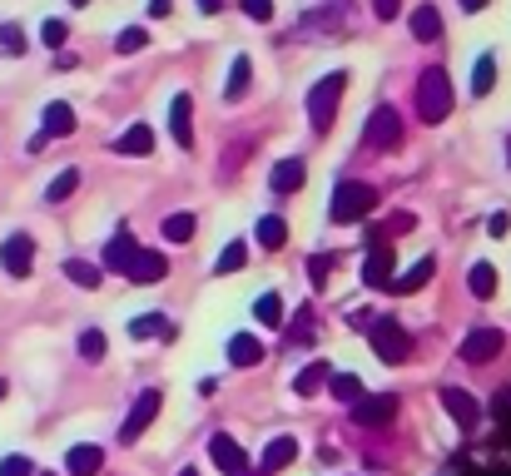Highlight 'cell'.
Segmentation results:
<instances>
[{"label":"cell","instance_id":"obj_1","mask_svg":"<svg viewBox=\"0 0 511 476\" xmlns=\"http://www.w3.org/2000/svg\"><path fill=\"white\" fill-rule=\"evenodd\" d=\"M373 209H377V188L358 184V179H343V184L333 188V203H328L333 224H358V219H368Z\"/></svg>","mask_w":511,"mask_h":476},{"label":"cell","instance_id":"obj_2","mask_svg":"<svg viewBox=\"0 0 511 476\" xmlns=\"http://www.w3.org/2000/svg\"><path fill=\"white\" fill-rule=\"evenodd\" d=\"M417 114H422L427 125H442L452 114V80L447 70H422V80H417Z\"/></svg>","mask_w":511,"mask_h":476},{"label":"cell","instance_id":"obj_3","mask_svg":"<svg viewBox=\"0 0 511 476\" xmlns=\"http://www.w3.org/2000/svg\"><path fill=\"white\" fill-rule=\"evenodd\" d=\"M343 89H348V75H343V70L323 75L318 85L308 89V119H313L318 134H328V125H333V114H337V100H343Z\"/></svg>","mask_w":511,"mask_h":476},{"label":"cell","instance_id":"obj_4","mask_svg":"<svg viewBox=\"0 0 511 476\" xmlns=\"http://www.w3.org/2000/svg\"><path fill=\"white\" fill-rule=\"evenodd\" d=\"M368 342H373V352L383 357V363H407L412 357V333L398 323V318H373Z\"/></svg>","mask_w":511,"mask_h":476},{"label":"cell","instance_id":"obj_5","mask_svg":"<svg viewBox=\"0 0 511 476\" xmlns=\"http://www.w3.org/2000/svg\"><path fill=\"white\" fill-rule=\"evenodd\" d=\"M392 268H398V258H392V243L377 234H368V264H362V283L368 288H392Z\"/></svg>","mask_w":511,"mask_h":476},{"label":"cell","instance_id":"obj_6","mask_svg":"<svg viewBox=\"0 0 511 476\" xmlns=\"http://www.w3.org/2000/svg\"><path fill=\"white\" fill-rule=\"evenodd\" d=\"M159 407H164V397H159L154 388H150V392H139V397H135V412H129V417H125V426H120V441L129 447V441L144 437V426H150L154 417H159Z\"/></svg>","mask_w":511,"mask_h":476},{"label":"cell","instance_id":"obj_7","mask_svg":"<svg viewBox=\"0 0 511 476\" xmlns=\"http://www.w3.org/2000/svg\"><path fill=\"white\" fill-rule=\"evenodd\" d=\"M368 144H373V150H398L402 144V119L392 104H377L373 110V119H368Z\"/></svg>","mask_w":511,"mask_h":476},{"label":"cell","instance_id":"obj_8","mask_svg":"<svg viewBox=\"0 0 511 476\" xmlns=\"http://www.w3.org/2000/svg\"><path fill=\"white\" fill-rule=\"evenodd\" d=\"M0 268L11 278H26L30 268H35V243H30L26 234H11L5 243H0Z\"/></svg>","mask_w":511,"mask_h":476},{"label":"cell","instance_id":"obj_9","mask_svg":"<svg viewBox=\"0 0 511 476\" xmlns=\"http://www.w3.org/2000/svg\"><path fill=\"white\" fill-rule=\"evenodd\" d=\"M501 327H476V333H467V338H461V363H492V357H497L501 352Z\"/></svg>","mask_w":511,"mask_h":476},{"label":"cell","instance_id":"obj_10","mask_svg":"<svg viewBox=\"0 0 511 476\" xmlns=\"http://www.w3.org/2000/svg\"><path fill=\"white\" fill-rule=\"evenodd\" d=\"M392 417H398V397H392V392H377V397L352 402V422L358 426H387Z\"/></svg>","mask_w":511,"mask_h":476},{"label":"cell","instance_id":"obj_11","mask_svg":"<svg viewBox=\"0 0 511 476\" xmlns=\"http://www.w3.org/2000/svg\"><path fill=\"white\" fill-rule=\"evenodd\" d=\"M209 457H213V466H219V472H228V476L249 472V457H244V447H238L228 432H213V437H209Z\"/></svg>","mask_w":511,"mask_h":476},{"label":"cell","instance_id":"obj_12","mask_svg":"<svg viewBox=\"0 0 511 476\" xmlns=\"http://www.w3.org/2000/svg\"><path fill=\"white\" fill-rule=\"evenodd\" d=\"M442 407L452 412V422H457L461 432H472V426H476V417H482L476 397H472V392H461V388H447V392H442Z\"/></svg>","mask_w":511,"mask_h":476},{"label":"cell","instance_id":"obj_13","mask_svg":"<svg viewBox=\"0 0 511 476\" xmlns=\"http://www.w3.org/2000/svg\"><path fill=\"white\" fill-rule=\"evenodd\" d=\"M169 129H174L179 150L194 144V100H189V95H174V104H169Z\"/></svg>","mask_w":511,"mask_h":476},{"label":"cell","instance_id":"obj_14","mask_svg":"<svg viewBox=\"0 0 511 476\" xmlns=\"http://www.w3.org/2000/svg\"><path fill=\"white\" fill-rule=\"evenodd\" d=\"M164 273H169V264H164V253H150V249H139L135 253V264H129V283H164Z\"/></svg>","mask_w":511,"mask_h":476},{"label":"cell","instance_id":"obj_15","mask_svg":"<svg viewBox=\"0 0 511 476\" xmlns=\"http://www.w3.org/2000/svg\"><path fill=\"white\" fill-rule=\"evenodd\" d=\"M105 466V451L95 447V441H80V447H70V457H65V472L70 476H95Z\"/></svg>","mask_w":511,"mask_h":476},{"label":"cell","instance_id":"obj_16","mask_svg":"<svg viewBox=\"0 0 511 476\" xmlns=\"http://www.w3.org/2000/svg\"><path fill=\"white\" fill-rule=\"evenodd\" d=\"M348 26V11H343V5H328V11H313V15H303V30H308V35H337V30Z\"/></svg>","mask_w":511,"mask_h":476},{"label":"cell","instance_id":"obj_17","mask_svg":"<svg viewBox=\"0 0 511 476\" xmlns=\"http://www.w3.org/2000/svg\"><path fill=\"white\" fill-rule=\"evenodd\" d=\"M303 179H308V164L303 159H278L268 184H274V194H293V188H303Z\"/></svg>","mask_w":511,"mask_h":476},{"label":"cell","instance_id":"obj_18","mask_svg":"<svg viewBox=\"0 0 511 476\" xmlns=\"http://www.w3.org/2000/svg\"><path fill=\"white\" fill-rule=\"evenodd\" d=\"M135 253H139V243H135V238H129V234H114L110 243H105V268H110V273H129Z\"/></svg>","mask_w":511,"mask_h":476},{"label":"cell","instance_id":"obj_19","mask_svg":"<svg viewBox=\"0 0 511 476\" xmlns=\"http://www.w3.org/2000/svg\"><path fill=\"white\" fill-rule=\"evenodd\" d=\"M45 139H65V134H75V110L65 100H55V104H45V129H40Z\"/></svg>","mask_w":511,"mask_h":476},{"label":"cell","instance_id":"obj_20","mask_svg":"<svg viewBox=\"0 0 511 476\" xmlns=\"http://www.w3.org/2000/svg\"><path fill=\"white\" fill-rule=\"evenodd\" d=\"M293 457H298V441H293V437H274L268 447H263V472H268V476L283 472Z\"/></svg>","mask_w":511,"mask_h":476},{"label":"cell","instance_id":"obj_21","mask_svg":"<svg viewBox=\"0 0 511 476\" xmlns=\"http://www.w3.org/2000/svg\"><path fill=\"white\" fill-rule=\"evenodd\" d=\"M259 357H263V348L253 333H234V338H228V363L234 367H253Z\"/></svg>","mask_w":511,"mask_h":476},{"label":"cell","instance_id":"obj_22","mask_svg":"<svg viewBox=\"0 0 511 476\" xmlns=\"http://www.w3.org/2000/svg\"><path fill=\"white\" fill-rule=\"evenodd\" d=\"M437 273V258H417V264L407 268L402 278H392V293H417V288H427V278Z\"/></svg>","mask_w":511,"mask_h":476},{"label":"cell","instance_id":"obj_23","mask_svg":"<svg viewBox=\"0 0 511 476\" xmlns=\"http://www.w3.org/2000/svg\"><path fill=\"white\" fill-rule=\"evenodd\" d=\"M114 150L120 154H150L154 150V129L150 125H129L125 134L114 139Z\"/></svg>","mask_w":511,"mask_h":476},{"label":"cell","instance_id":"obj_24","mask_svg":"<svg viewBox=\"0 0 511 476\" xmlns=\"http://www.w3.org/2000/svg\"><path fill=\"white\" fill-rule=\"evenodd\" d=\"M412 35L417 40H442V15H437V5H417V11H412Z\"/></svg>","mask_w":511,"mask_h":476},{"label":"cell","instance_id":"obj_25","mask_svg":"<svg viewBox=\"0 0 511 476\" xmlns=\"http://www.w3.org/2000/svg\"><path fill=\"white\" fill-rule=\"evenodd\" d=\"M174 327L164 323V313H139L129 318V338H169Z\"/></svg>","mask_w":511,"mask_h":476},{"label":"cell","instance_id":"obj_26","mask_svg":"<svg viewBox=\"0 0 511 476\" xmlns=\"http://www.w3.org/2000/svg\"><path fill=\"white\" fill-rule=\"evenodd\" d=\"M259 243H263V249H268V253H278V249H283V243H288V224H283V219H278V213H268V219H259Z\"/></svg>","mask_w":511,"mask_h":476},{"label":"cell","instance_id":"obj_27","mask_svg":"<svg viewBox=\"0 0 511 476\" xmlns=\"http://www.w3.org/2000/svg\"><path fill=\"white\" fill-rule=\"evenodd\" d=\"M328 377H333V372H328V363H308L298 377H293V392H298V397H313V392L323 388Z\"/></svg>","mask_w":511,"mask_h":476},{"label":"cell","instance_id":"obj_28","mask_svg":"<svg viewBox=\"0 0 511 476\" xmlns=\"http://www.w3.org/2000/svg\"><path fill=\"white\" fill-rule=\"evenodd\" d=\"M249 75H253L249 55H238L234 70H228V80H224V95H228V100H244V89H249Z\"/></svg>","mask_w":511,"mask_h":476},{"label":"cell","instance_id":"obj_29","mask_svg":"<svg viewBox=\"0 0 511 476\" xmlns=\"http://www.w3.org/2000/svg\"><path fill=\"white\" fill-rule=\"evenodd\" d=\"M253 318H259L263 327H283V298H278V293H263V298L253 303Z\"/></svg>","mask_w":511,"mask_h":476},{"label":"cell","instance_id":"obj_30","mask_svg":"<svg viewBox=\"0 0 511 476\" xmlns=\"http://www.w3.org/2000/svg\"><path fill=\"white\" fill-rule=\"evenodd\" d=\"M313 318H318V313L303 303L298 313H293V323H288V342H313V333H318V323H313Z\"/></svg>","mask_w":511,"mask_h":476},{"label":"cell","instance_id":"obj_31","mask_svg":"<svg viewBox=\"0 0 511 476\" xmlns=\"http://www.w3.org/2000/svg\"><path fill=\"white\" fill-rule=\"evenodd\" d=\"M328 392H333L337 402H362V382L352 372H333L328 377Z\"/></svg>","mask_w":511,"mask_h":476},{"label":"cell","instance_id":"obj_32","mask_svg":"<svg viewBox=\"0 0 511 476\" xmlns=\"http://www.w3.org/2000/svg\"><path fill=\"white\" fill-rule=\"evenodd\" d=\"M194 213H169V219H164V238H169V243H189V238H194Z\"/></svg>","mask_w":511,"mask_h":476},{"label":"cell","instance_id":"obj_33","mask_svg":"<svg viewBox=\"0 0 511 476\" xmlns=\"http://www.w3.org/2000/svg\"><path fill=\"white\" fill-rule=\"evenodd\" d=\"M492 85H497V60H492V55H482V60H476V70H472V95L482 100V95H492Z\"/></svg>","mask_w":511,"mask_h":476},{"label":"cell","instance_id":"obj_34","mask_svg":"<svg viewBox=\"0 0 511 476\" xmlns=\"http://www.w3.org/2000/svg\"><path fill=\"white\" fill-rule=\"evenodd\" d=\"M467 283H472V293H476V298H492V293H497V268H492V264H472Z\"/></svg>","mask_w":511,"mask_h":476},{"label":"cell","instance_id":"obj_35","mask_svg":"<svg viewBox=\"0 0 511 476\" xmlns=\"http://www.w3.org/2000/svg\"><path fill=\"white\" fill-rule=\"evenodd\" d=\"M65 278H70L75 288H100V268H95V264H80V258H70V264H65Z\"/></svg>","mask_w":511,"mask_h":476},{"label":"cell","instance_id":"obj_36","mask_svg":"<svg viewBox=\"0 0 511 476\" xmlns=\"http://www.w3.org/2000/svg\"><path fill=\"white\" fill-rule=\"evenodd\" d=\"M75 188H80V174H75V169H65V174H55V184L45 188V199H50V203H65Z\"/></svg>","mask_w":511,"mask_h":476},{"label":"cell","instance_id":"obj_37","mask_svg":"<svg viewBox=\"0 0 511 476\" xmlns=\"http://www.w3.org/2000/svg\"><path fill=\"white\" fill-rule=\"evenodd\" d=\"M80 352H85V363H100L105 357V333L100 327H85V333H80Z\"/></svg>","mask_w":511,"mask_h":476},{"label":"cell","instance_id":"obj_38","mask_svg":"<svg viewBox=\"0 0 511 476\" xmlns=\"http://www.w3.org/2000/svg\"><path fill=\"white\" fill-rule=\"evenodd\" d=\"M0 55H26V30H20V26H0Z\"/></svg>","mask_w":511,"mask_h":476},{"label":"cell","instance_id":"obj_39","mask_svg":"<svg viewBox=\"0 0 511 476\" xmlns=\"http://www.w3.org/2000/svg\"><path fill=\"white\" fill-rule=\"evenodd\" d=\"M144 45H150V35H144L139 26L120 30V40H114V50H120V55H135V50H144Z\"/></svg>","mask_w":511,"mask_h":476},{"label":"cell","instance_id":"obj_40","mask_svg":"<svg viewBox=\"0 0 511 476\" xmlns=\"http://www.w3.org/2000/svg\"><path fill=\"white\" fill-rule=\"evenodd\" d=\"M328 268H333V253H313L308 258V283L313 288H323L328 283Z\"/></svg>","mask_w":511,"mask_h":476},{"label":"cell","instance_id":"obj_41","mask_svg":"<svg viewBox=\"0 0 511 476\" xmlns=\"http://www.w3.org/2000/svg\"><path fill=\"white\" fill-rule=\"evenodd\" d=\"M244 258H249V249H244V243H228V249L219 253V273H234V268H244Z\"/></svg>","mask_w":511,"mask_h":476},{"label":"cell","instance_id":"obj_42","mask_svg":"<svg viewBox=\"0 0 511 476\" xmlns=\"http://www.w3.org/2000/svg\"><path fill=\"white\" fill-rule=\"evenodd\" d=\"M65 35H70V30H65V20H45V26H40V40H45L50 50H65Z\"/></svg>","mask_w":511,"mask_h":476},{"label":"cell","instance_id":"obj_43","mask_svg":"<svg viewBox=\"0 0 511 476\" xmlns=\"http://www.w3.org/2000/svg\"><path fill=\"white\" fill-rule=\"evenodd\" d=\"M249 20H274V0H238Z\"/></svg>","mask_w":511,"mask_h":476},{"label":"cell","instance_id":"obj_44","mask_svg":"<svg viewBox=\"0 0 511 476\" xmlns=\"http://www.w3.org/2000/svg\"><path fill=\"white\" fill-rule=\"evenodd\" d=\"M0 476H35V472H30L26 457H5V462H0Z\"/></svg>","mask_w":511,"mask_h":476},{"label":"cell","instance_id":"obj_45","mask_svg":"<svg viewBox=\"0 0 511 476\" xmlns=\"http://www.w3.org/2000/svg\"><path fill=\"white\" fill-rule=\"evenodd\" d=\"M373 15H377V20H398V15H402V0H373Z\"/></svg>","mask_w":511,"mask_h":476},{"label":"cell","instance_id":"obj_46","mask_svg":"<svg viewBox=\"0 0 511 476\" xmlns=\"http://www.w3.org/2000/svg\"><path fill=\"white\" fill-rule=\"evenodd\" d=\"M486 234H492V238H507V234H511V213H492V219H486Z\"/></svg>","mask_w":511,"mask_h":476},{"label":"cell","instance_id":"obj_47","mask_svg":"<svg viewBox=\"0 0 511 476\" xmlns=\"http://www.w3.org/2000/svg\"><path fill=\"white\" fill-rule=\"evenodd\" d=\"M169 5H174V0H150V15H159V20H164V15H169Z\"/></svg>","mask_w":511,"mask_h":476},{"label":"cell","instance_id":"obj_48","mask_svg":"<svg viewBox=\"0 0 511 476\" xmlns=\"http://www.w3.org/2000/svg\"><path fill=\"white\" fill-rule=\"evenodd\" d=\"M457 5H461V11H467V15H476V11H486V0H457Z\"/></svg>","mask_w":511,"mask_h":476},{"label":"cell","instance_id":"obj_49","mask_svg":"<svg viewBox=\"0 0 511 476\" xmlns=\"http://www.w3.org/2000/svg\"><path fill=\"white\" fill-rule=\"evenodd\" d=\"M199 11L204 15H219V11H224V0H199Z\"/></svg>","mask_w":511,"mask_h":476},{"label":"cell","instance_id":"obj_50","mask_svg":"<svg viewBox=\"0 0 511 476\" xmlns=\"http://www.w3.org/2000/svg\"><path fill=\"white\" fill-rule=\"evenodd\" d=\"M179 476H199V472H194V466H184V472H179Z\"/></svg>","mask_w":511,"mask_h":476},{"label":"cell","instance_id":"obj_51","mask_svg":"<svg viewBox=\"0 0 511 476\" xmlns=\"http://www.w3.org/2000/svg\"><path fill=\"white\" fill-rule=\"evenodd\" d=\"M238 476H268V472H238Z\"/></svg>","mask_w":511,"mask_h":476},{"label":"cell","instance_id":"obj_52","mask_svg":"<svg viewBox=\"0 0 511 476\" xmlns=\"http://www.w3.org/2000/svg\"><path fill=\"white\" fill-rule=\"evenodd\" d=\"M507 164H511V139H507Z\"/></svg>","mask_w":511,"mask_h":476},{"label":"cell","instance_id":"obj_53","mask_svg":"<svg viewBox=\"0 0 511 476\" xmlns=\"http://www.w3.org/2000/svg\"><path fill=\"white\" fill-rule=\"evenodd\" d=\"M70 5H89V0H70Z\"/></svg>","mask_w":511,"mask_h":476},{"label":"cell","instance_id":"obj_54","mask_svg":"<svg viewBox=\"0 0 511 476\" xmlns=\"http://www.w3.org/2000/svg\"><path fill=\"white\" fill-rule=\"evenodd\" d=\"M0 397H5V382H0Z\"/></svg>","mask_w":511,"mask_h":476},{"label":"cell","instance_id":"obj_55","mask_svg":"<svg viewBox=\"0 0 511 476\" xmlns=\"http://www.w3.org/2000/svg\"><path fill=\"white\" fill-rule=\"evenodd\" d=\"M35 476H50V472H35Z\"/></svg>","mask_w":511,"mask_h":476}]
</instances>
